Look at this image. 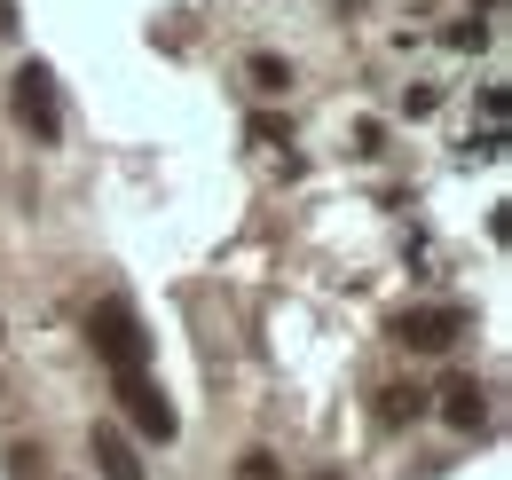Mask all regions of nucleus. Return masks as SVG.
Listing matches in <instances>:
<instances>
[{
    "mask_svg": "<svg viewBox=\"0 0 512 480\" xmlns=\"http://www.w3.org/2000/svg\"><path fill=\"white\" fill-rule=\"evenodd\" d=\"M8 111L32 142H64V103H56V71L48 63H16L8 79Z\"/></svg>",
    "mask_w": 512,
    "mask_h": 480,
    "instance_id": "obj_2",
    "label": "nucleus"
},
{
    "mask_svg": "<svg viewBox=\"0 0 512 480\" xmlns=\"http://www.w3.org/2000/svg\"><path fill=\"white\" fill-rule=\"evenodd\" d=\"M245 79H253L260 95H284V87H292V63H284V56H253V63H245Z\"/></svg>",
    "mask_w": 512,
    "mask_h": 480,
    "instance_id": "obj_8",
    "label": "nucleus"
},
{
    "mask_svg": "<svg viewBox=\"0 0 512 480\" xmlns=\"http://www.w3.org/2000/svg\"><path fill=\"white\" fill-rule=\"evenodd\" d=\"M505 87H481V126H489V134H497V142H505Z\"/></svg>",
    "mask_w": 512,
    "mask_h": 480,
    "instance_id": "obj_9",
    "label": "nucleus"
},
{
    "mask_svg": "<svg viewBox=\"0 0 512 480\" xmlns=\"http://www.w3.org/2000/svg\"><path fill=\"white\" fill-rule=\"evenodd\" d=\"M323 480H331V473H323Z\"/></svg>",
    "mask_w": 512,
    "mask_h": 480,
    "instance_id": "obj_12",
    "label": "nucleus"
},
{
    "mask_svg": "<svg viewBox=\"0 0 512 480\" xmlns=\"http://www.w3.org/2000/svg\"><path fill=\"white\" fill-rule=\"evenodd\" d=\"M442 418L457 433H489V386L481 378H449L442 386Z\"/></svg>",
    "mask_w": 512,
    "mask_h": 480,
    "instance_id": "obj_5",
    "label": "nucleus"
},
{
    "mask_svg": "<svg viewBox=\"0 0 512 480\" xmlns=\"http://www.w3.org/2000/svg\"><path fill=\"white\" fill-rule=\"evenodd\" d=\"M87 339H95V362L127 386V378H150V331H142V315L127 300H103L87 315Z\"/></svg>",
    "mask_w": 512,
    "mask_h": 480,
    "instance_id": "obj_1",
    "label": "nucleus"
},
{
    "mask_svg": "<svg viewBox=\"0 0 512 480\" xmlns=\"http://www.w3.org/2000/svg\"><path fill=\"white\" fill-rule=\"evenodd\" d=\"M237 480H276V457H268V449H245V465H237Z\"/></svg>",
    "mask_w": 512,
    "mask_h": 480,
    "instance_id": "obj_11",
    "label": "nucleus"
},
{
    "mask_svg": "<svg viewBox=\"0 0 512 480\" xmlns=\"http://www.w3.org/2000/svg\"><path fill=\"white\" fill-rule=\"evenodd\" d=\"M119 402H127V418H134L142 441H174V433H182V418H174V402H166V386H158V378H127V386H119Z\"/></svg>",
    "mask_w": 512,
    "mask_h": 480,
    "instance_id": "obj_4",
    "label": "nucleus"
},
{
    "mask_svg": "<svg viewBox=\"0 0 512 480\" xmlns=\"http://www.w3.org/2000/svg\"><path fill=\"white\" fill-rule=\"evenodd\" d=\"M457 331H473L465 307H402V315H394V339H402L410 355H442V347H457Z\"/></svg>",
    "mask_w": 512,
    "mask_h": 480,
    "instance_id": "obj_3",
    "label": "nucleus"
},
{
    "mask_svg": "<svg viewBox=\"0 0 512 480\" xmlns=\"http://www.w3.org/2000/svg\"><path fill=\"white\" fill-rule=\"evenodd\" d=\"M253 142H268V150H284V142H292V126H284V119H268V111H260V119H253Z\"/></svg>",
    "mask_w": 512,
    "mask_h": 480,
    "instance_id": "obj_10",
    "label": "nucleus"
},
{
    "mask_svg": "<svg viewBox=\"0 0 512 480\" xmlns=\"http://www.w3.org/2000/svg\"><path fill=\"white\" fill-rule=\"evenodd\" d=\"M426 418V394L418 386H379V425H410Z\"/></svg>",
    "mask_w": 512,
    "mask_h": 480,
    "instance_id": "obj_7",
    "label": "nucleus"
},
{
    "mask_svg": "<svg viewBox=\"0 0 512 480\" xmlns=\"http://www.w3.org/2000/svg\"><path fill=\"white\" fill-rule=\"evenodd\" d=\"M87 449H95V473H103V480H150V465L134 457V441L119 433V425H95Z\"/></svg>",
    "mask_w": 512,
    "mask_h": 480,
    "instance_id": "obj_6",
    "label": "nucleus"
}]
</instances>
